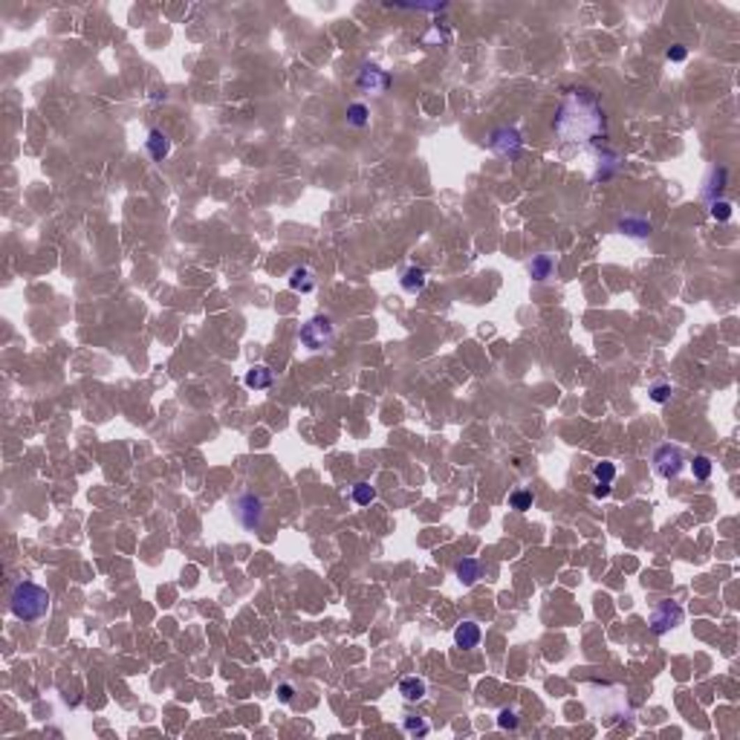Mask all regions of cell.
Listing matches in <instances>:
<instances>
[{
	"label": "cell",
	"mask_w": 740,
	"mask_h": 740,
	"mask_svg": "<svg viewBox=\"0 0 740 740\" xmlns=\"http://www.w3.org/2000/svg\"><path fill=\"white\" fill-rule=\"evenodd\" d=\"M683 465H686L683 452H679L677 445H671V442L659 445V449L654 452V472H656L662 480H674V477H679Z\"/></svg>",
	"instance_id": "8992f818"
},
{
	"label": "cell",
	"mask_w": 740,
	"mask_h": 740,
	"mask_svg": "<svg viewBox=\"0 0 740 740\" xmlns=\"http://www.w3.org/2000/svg\"><path fill=\"white\" fill-rule=\"evenodd\" d=\"M231 509H235V518L240 521V527H246L249 532H258L261 530V523H263V503L258 495H252V492H243L235 498V503H231Z\"/></svg>",
	"instance_id": "277c9868"
},
{
	"label": "cell",
	"mask_w": 740,
	"mask_h": 740,
	"mask_svg": "<svg viewBox=\"0 0 740 740\" xmlns=\"http://www.w3.org/2000/svg\"><path fill=\"white\" fill-rule=\"evenodd\" d=\"M709 214L714 220L726 223V220H732V203L729 200H714V203H709Z\"/></svg>",
	"instance_id": "603a6c76"
},
{
	"label": "cell",
	"mask_w": 740,
	"mask_h": 740,
	"mask_svg": "<svg viewBox=\"0 0 740 740\" xmlns=\"http://www.w3.org/2000/svg\"><path fill=\"white\" fill-rule=\"evenodd\" d=\"M301 344L309 350V353H318V350H327L330 344L336 341V324L330 316H313L298 333Z\"/></svg>",
	"instance_id": "3957f363"
},
{
	"label": "cell",
	"mask_w": 740,
	"mask_h": 740,
	"mask_svg": "<svg viewBox=\"0 0 740 740\" xmlns=\"http://www.w3.org/2000/svg\"><path fill=\"white\" fill-rule=\"evenodd\" d=\"M593 477H596L599 483H613V477H616V465L608 463V460L596 463V465H593Z\"/></svg>",
	"instance_id": "cb8c5ba5"
},
{
	"label": "cell",
	"mask_w": 740,
	"mask_h": 740,
	"mask_svg": "<svg viewBox=\"0 0 740 740\" xmlns=\"http://www.w3.org/2000/svg\"><path fill=\"white\" fill-rule=\"evenodd\" d=\"M243 382H246V387H252V391H266V387H272V382H275V373H272L266 364H255L252 370H246Z\"/></svg>",
	"instance_id": "4fadbf2b"
},
{
	"label": "cell",
	"mask_w": 740,
	"mask_h": 740,
	"mask_svg": "<svg viewBox=\"0 0 740 740\" xmlns=\"http://www.w3.org/2000/svg\"><path fill=\"white\" fill-rule=\"evenodd\" d=\"M532 503H535V498H532V492H527V489H515L512 495H509V506L515 512H530L532 509Z\"/></svg>",
	"instance_id": "d6986e66"
},
{
	"label": "cell",
	"mask_w": 740,
	"mask_h": 740,
	"mask_svg": "<svg viewBox=\"0 0 740 740\" xmlns=\"http://www.w3.org/2000/svg\"><path fill=\"white\" fill-rule=\"evenodd\" d=\"M665 55H668V61H686V55H688V49H686L683 44H674V47H671V49H668Z\"/></svg>",
	"instance_id": "83f0119b"
},
{
	"label": "cell",
	"mask_w": 740,
	"mask_h": 740,
	"mask_svg": "<svg viewBox=\"0 0 740 740\" xmlns=\"http://www.w3.org/2000/svg\"><path fill=\"white\" fill-rule=\"evenodd\" d=\"M616 229L622 231V235L633 238V240H645V238L651 235V223H648L645 217H622V220L616 223Z\"/></svg>",
	"instance_id": "9a60e30c"
},
{
	"label": "cell",
	"mask_w": 740,
	"mask_h": 740,
	"mask_svg": "<svg viewBox=\"0 0 740 740\" xmlns=\"http://www.w3.org/2000/svg\"><path fill=\"white\" fill-rule=\"evenodd\" d=\"M610 492H613V489H610V483H599L596 489H593L596 498H610Z\"/></svg>",
	"instance_id": "f546056e"
},
{
	"label": "cell",
	"mask_w": 740,
	"mask_h": 740,
	"mask_svg": "<svg viewBox=\"0 0 740 740\" xmlns=\"http://www.w3.org/2000/svg\"><path fill=\"white\" fill-rule=\"evenodd\" d=\"M711 469H714V463H711V457H706V454H697V457L691 460V472H694L697 480H709V477H711Z\"/></svg>",
	"instance_id": "ffe728a7"
},
{
	"label": "cell",
	"mask_w": 740,
	"mask_h": 740,
	"mask_svg": "<svg viewBox=\"0 0 740 740\" xmlns=\"http://www.w3.org/2000/svg\"><path fill=\"white\" fill-rule=\"evenodd\" d=\"M399 694L405 703H419V700L428 694V686L422 677H402L399 679Z\"/></svg>",
	"instance_id": "8fae6325"
},
{
	"label": "cell",
	"mask_w": 740,
	"mask_h": 740,
	"mask_svg": "<svg viewBox=\"0 0 740 740\" xmlns=\"http://www.w3.org/2000/svg\"><path fill=\"white\" fill-rule=\"evenodd\" d=\"M683 619H686V610L679 608L677 601L665 599V601H659V605L654 608V613H651V631L656 636H665L668 631L683 625Z\"/></svg>",
	"instance_id": "5b68a950"
},
{
	"label": "cell",
	"mask_w": 740,
	"mask_h": 740,
	"mask_svg": "<svg viewBox=\"0 0 740 740\" xmlns=\"http://www.w3.org/2000/svg\"><path fill=\"white\" fill-rule=\"evenodd\" d=\"M292 697H295V688H292L289 683H281L278 686V700H281V703H292Z\"/></svg>",
	"instance_id": "f1b7e54d"
},
{
	"label": "cell",
	"mask_w": 740,
	"mask_h": 740,
	"mask_svg": "<svg viewBox=\"0 0 740 740\" xmlns=\"http://www.w3.org/2000/svg\"><path fill=\"white\" fill-rule=\"evenodd\" d=\"M518 723H521V720H518V714L512 709H500L498 711V726L500 729H518Z\"/></svg>",
	"instance_id": "4316f807"
},
{
	"label": "cell",
	"mask_w": 740,
	"mask_h": 740,
	"mask_svg": "<svg viewBox=\"0 0 740 740\" xmlns=\"http://www.w3.org/2000/svg\"><path fill=\"white\" fill-rule=\"evenodd\" d=\"M289 289L295 292H313L316 289V275L307 266H295L289 272Z\"/></svg>",
	"instance_id": "e0dca14e"
},
{
	"label": "cell",
	"mask_w": 740,
	"mask_h": 740,
	"mask_svg": "<svg viewBox=\"0 0 740 740\" xmlns=\"http://www.w3.org/2000/svg\"><path fill=\"white\" fill-rule=\"evenodd\" d=\"M356 84H359L364 93H385L387 87H391V75L382 72L376 64H364V67L359 70Z\"/></svg>",
	"instance_id": "ba28073f"
},
{
	"label": "cell",
	"mask_w": 740,
	"mask_h": 740,
	"mask_svg": "<svg viewBox=\"0 0 740 740\" xmlns=\"http://www.w3.org/2000/svg\"><path fill=\"white\" fill-rule=\"evenodd\" d=\"M480 639H483V631H480L477 622H460V625L454 628V642H457V648H463V651L477 648Z\"/></svg>",
	"instance_id": "9c48e42d"
},
{
	"label": "cell",
	"mask_w": 740,
	"mask_h": 740,
	"mask_svg": "<svg viewBox=\"0 0 740 740\" xmlns=\"http://www.w3.org/2000/svg\"><path fill=\"white\" fill-rule=\"evenodd\" d=\"M555 133L561 136V142L567 145H593L599 139H605V113L599 107V99L590 90H570L567 99L561 102V110L555 116Z\"/></svg>",
	"instance_id": "6da1fadb"
},
{
	"label": "cell",
	"mask_w": 740,
	"mask_h": 740,
	"mask_svg": "<svg viewBox=\"0 0 740 740\" xmlns=\"http://www.w3.org/2000/svg\"><path fill=\"white\" fill-rule=\"evenodd\" d=\"M347 122L353 125V128H367L370 122V110L364 105H350L347 107Z\"/></svg>",
	"instance_id": "7402d4cb"
},
{
	"label": "cell",
	"mask_w": 740,
	"mask_h": 740,
	"mask_svg": "<svg viewBox=\"0 0 740 740\" xmlns=\"http://www.w3.org/2000/svg\"><path fill=\"white\" fill-rule=\"evenodd\" d=\"M353 500L359 503V506H370L376 500V489L370 483H364V480H359L356 486H353Z\"/></svg>",
	"instance_id": "44dd1931"
},
{
	"label": "cell",
	"mask_w": 740,
	"mask_h": 740,
	"mask_svg": "<svg viewBox=\"0 0 740 740\" xmlns=\"http://www.w3.org/2000/svg\"><path fill=\"white\" fill-rule=\"evenodd\" d=\"M489 145L500 157H515L521 151V133L515 128H495L489 136Z\"/></svg>",
	"instance_id": "52a82bcc"
},
{
	"label": "cell",
	"mask_w": 740,
	"mask_h": 740,
	"mask_svg": "<svg viewBox=\"0 0 740 740\" xmlns=\"http://www.w3.org/2000/svg\"><path fill=\"white\" fill-rule=\"evenodd\" d=\"M651 399H654L656 405H665V402L671 399V385H668V382L654 385V387H651Z\"/></svg>",
	"instance_id": "484cf974"
},
{
	"label": "cell",
	"mask_w": 740,
	"mask_h": 740,
	"mask_svg": "<svg viewBox=\"0 0 740 740\" xmlns=\"http://www.w3.org/2000/svg\"><path fill=\"white\" fill-rule=\"evenodd\" d=\"M402 726H405L408 734H417V737H425L428 732H431V726H428L422 717H405V720H402Z\"/></svg>",
	"instance_id": "d4e9b609"
},
{
	"label": "cell",
	"mask_w": 740,
	"mask_h": 740,
	"mask_svg": "<svg viewBox=\"0 0 740 740\" xmlns=\"http://www.w3.org/2000/svg\"><path fill=\"white\" fill-rule=\"evenodd\" d=\"M454 573H457L460 584H465V587H472V584L480 578V573H483V564H480L477 558H463V561H457V564H454Z\"/></svg>",
	"instance_id": "2e32d148"
},
{
	"label": "cell",
	"mask_w": 740,
	"mask_h": 740,
	"mask_svg": "<svg viewBox=\"0 0 740 740\" xmlns=\"http://www.w3.org/2000/svg\"><path fill=\"white\" fill-rule=\"evenodd\" d=\"M9 610L15 619L21 622H38L44 619L49 610V590L41 587L35 581H21L15 584V590L9 596Z\"/></svg>",
	"instance_id": "7a4b0ae2"
},
{
	"label": "cell",
	"mask_w": 740,
	"mask_h": 740,
	"mask_svg": "<svg viewBox=\"0 0 740 740\" xmlns=\"http://www.w3.org/2000/svg\"><path fill=\"white\" fill-rule=\"evenodd\" d=\"M399 284H402V289L408 292V295H417V292H422L425 284H428V272H425L422 266H408V269L402 272Z\"/></svg>",
	"instance_id": "7c38bea8"
},
{
	"label": "cell",
	"mask_w": 740,
	"mask_h": 740,
	"mask_svg": "<svg viewBox=\"0 0 740 740\" xmlns=\"http://www.w3.org/2000/svg\"><path fill=\"white\" fill-rule=\"evenodd\" d=\"M555 272V261H553V255H535L532 258V263H530V275L535 278V281H547L550 275Z\"/></svg>",
	"instance_id": "ac0fdd59"
},
{
	"label": "cell",
	"mask_w": 740,
	"mask_h": 740,
	"mask_svg": "<svg viewBox=\"0 0 740 740\" xmlns=\"http://www.w3.org/2000/svg\"><path fill=\"white\" fill-rule=\"evenodd\" d=\"M726 183H729V168L726 165H714L711 174H709V180H706V185H703V197L709 203L720 200V194H723Z\"/></svg>",
	"instance_id": "30bf717a"
},
{
	"label": "cell",
	"mask_w": 740,
	"mask_h": 740,
	"mask_svg": "<svg viewBox=\"0 0 740 740\" xmlns=\"http://www.w3.org/2000/svg\"><path fill=\"white\" fill-rule=\"evenodd\" d=\"M145 145H148V153H151V160H157V162H162L168 153H171V139L168 136L160 130V128H153L151 133H148V139H145Z\"/></svg>",
	"instance_id": "5bb4252c"
}]
</instances>
